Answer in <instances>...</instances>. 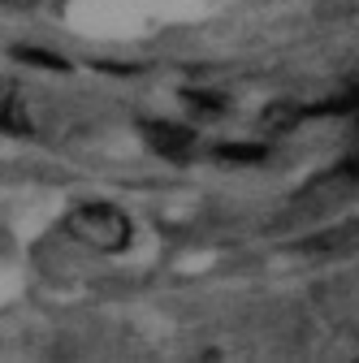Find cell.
<instances>
[{
  "label": "cell",
  "instance_id": "5",
  "mask_svg": "<svg viewBox=\"0 0 359 363\" xmlns=\"http://www.w3.org/2000/svg\"><path fill=\"white\" fill-rule=\"evenodd\" d=\"M216 156H221V160L255 164V160H264V147H255V143H226V147H216Z\"/></svg>",
  "mask_w": 359,
  "mask_h": 363
},
{
  "label": "cell",
  "instance_id": "6",
  "mask_svg": "<svg viewBox=\"0 0 359 363\" xmlns=\"http://www.w3.org/2000/svg\"><path fill=\"white\" fill-rule=\"evenodd\" d=\"M195 113H221V108H226V100H221V96H208V91H187V96H182Z\"/></svg>",
  "mask_w": 359,
  "mask_h": 363
},
{
  "label": "cell",
  "instance_id": "1",
  "mask_svg": "<svg viewBox=\"0 0 359 363\" xmlns=\"http://www.w3.org/2000/svg\"><path fill=\"white\" fill-rule=\"evenodd\" d=\"M65 234H74L82 247H92V251L117 255V251L130 247L134 225H130V216H126L121 208H113V203H82V208H74V212L65 216Z\"/></svg>",
  "mask_w": 359,
  "mask_h": 363
},
{
  "label": "cell",
  "instance_id": "3",
  "mask_svg": "<svg viewBox=\"0 0 359 363\" xmlns=\"http://www.w3.org/2000/svg\"><path fill=\"white\" fill-rule=\"evenodd\" d=\"M0 130H5V134H26V130H31L22 91H18V82H9V78H0Z\"/></svg>",
  "mask_w": 359,
  "mask_h": 363
},
{
  "label": "cell",
  "instance_id": "7",
  "mask_svg": "<svg viewBox=\"0 0 359 363\" xmlns=\"http://www.w3.org/2000/svg\"><path fill=\"white\" fill-rule=\"evenodd\" d=\"M18 57L22 61H31V65H48V69H70L61 57H48V52H39V48H18Z\"/></svg>",
  "mask_w": 359,
  "mask_h": 363
},
{
  "label": "cell",
  "instance_id": "4",
  "mask_svg": "<svg viewBox=\"0 0 359 363\" xmlns=\"http://www.w3.org/2000/svg\"><path fill=\"white\" fill-rule=\"evenodd\" d=\"M307 251H325V255H346V251H359V220H346L338 230L321 234V238H307L303 242Z\"/></svg>",
  "mask_w": 359,
  "mask_h": 363
},
{
  "label": "cell",
  "instance_id": "2",
  "mask_svg": "<svg viewBox=\"0 0 359 363\" xmlns=\"http://www.w3.org/2000/svg\"><path fill=\"white\" fill-rule=\"evenodd\" d=\"M139 134H143V143L156 156H169V160H187L191 147H195V130L177 125V121H143Z\"/></svg>",
  "mask_w": 359,
  "mask_h": 363
}]
</instances>
